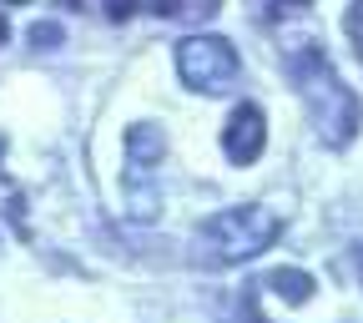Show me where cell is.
Listing matches in <instances>:
<instances>
[{
  "label": "cell",
  "mask_w": 363,
  "mask_h": 323,
  "mask_svg": "<svg viewBox=\"0 0 363 323\" xmlns=\"http://www.w3.org/2000/svg\"><path fill=\"white\" fill-rule=\"evenodd\" d=\"M278 233H283V222L272 217L267 207H227V212L202 222L197 243H202V253L212 263H247L267 243H278Z\"/></svg>",
  "instance_id": "obj_1"
},
{
  "label": "cell",
  "mask_w": 363,
  "mask_h": 323,
  "mask_svg": "<svg viewBox=\"0 0 363 323\" xmlns=\"http://www.w3.org/2000/svg\"><path fill=\"white\" fill-rule=\"evenodd\" d=\"M177 71L192 91L212 97V91L233 86L238 51H233V40H222V35H187V40H177Z\"/></svg>",
  "instance_id": "obj_2"
},
{
  "label": "cell",
  "mask_w": 363,
  "mask_h": 323,
  "mask_svg": "<svg viewBox=\"0 0 363 323\" xmlns=\"http://www.w3.org/2000/svg\"><path fill=\"white\" fill-rule=\"evenodd\" d=\"M262 147H267V116H262V106L257 102L233 106V116H227V126H222L227 162H233V167H252L262 157Z\"/></svg>",
  "instance_id": "obj_3"
},
{
  "label": "cell",
  "mask_w": 363,
  "mask_h": 323,
  "mask_svg": "<svg viewBox=\"0 0 363 323\" xmlns=\"http://www.w3.org/2000/svg\"><path fill=\"white\" fill-rule=\"evenodd\" d=\"M152 11L167 21H212L222 11V0H152Z\"/></svg>",
  "instance_id": "obj_4"
},
{
  "label": "cell",
  "mask_w": 363,
  "mask_h": 323,
  "mask_svg": "<svg viewBox=\"0 0 363 323\" xmlns=\"http://www.w3.org/2000/svg\"><path fill=\"white\" fill-rule=\"evenodd\" d=\"M267 283H272V293L288 298V303H308V298H313V278H308V273H298V268H278Z\"/></svg>",
  "instance_id": "obj_5"
},
{
  "label": "cell",
  "mask_w": 363,
  "mask_h": 323,
  "mask_svg": "<svg viewBox=\"0 0 363 323\" xmlns=\"http://www.w3.org/2000/svg\"><path fill=\"white\" fill-rule=\"evenodd\" d=\"M136 11H142V0H106V16L111 21H131Z\"/></svg>",
  "instance_id": "obj_6"
},
{
  "label": "cell",
  "mask_w": 363,
  "mask_h": 323,
  "mask_svg": "<svg viewBox=\"0 0 363 323\" xmlns=\"http://www.w3.org/2000/svg\"><path fill=\"white\" fill-rule=\"evenodd\" d=\"M56 40H61L56 26H35V45H56Z\"/></svg>",
  "instance_id": "obj_7"
},
{
  "label": "cell",
  "mask_w": 363,
  "mask_h": 323,
  "mask_svg": "<svg viewBox=\"0 0 363 323\" xmlns=\"http://www.w3.org/2000/svg\"><path fill=\"white\" fill-rule=\"evenodd\" d=\"M6 35H11V26H6V16H0V45H6Z\"/></svg>",
  "instance_id": "obj_8"
},
{
  "label": "cell",
  "mask_w": 363,
  "mask_h": 323,
  "mask_svg": "<svg viewBox=\"0 0 363 323\" xmlns=\"http://www.w3.org/2000/svg\"><path fill=\"white\" fill-rule=\"evenodd\" d=\"M11 6H30V0H11Z\"/></svg>",
  "instance_id": "obj_9"
},
{
  "label": "cell",
  "mask_w": 363,
  "mask_h": 323,
  "mask_svg": "<svg viewBox=\"0 0 363 323\" xmlns=\"http://www.w3.org/2000/svg\"><path fill=\"white\" fill-rule=\"evenodd\" d=\"M66 6H81V0H66Z\"/></svg>",
  "instance_id": "obj_10"
}]
</instances>
